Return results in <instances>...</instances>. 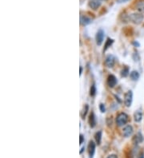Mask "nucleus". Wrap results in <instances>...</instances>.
Here are the masks:
<instances>
[{
    "label": "nucleus",
    "mask_w": 144,
    "mask_h": 158,
    "mask_svg": "<svg viewBox=\"0 0 144 158\" xmlns=\"http://www.w3.org/2000/svg\"><path fill=\"white\" fill-rule=\"evenodd\" d=\"M106 158H118V156L115 154H111V155H109Z\"/></svg>",
    "instance_id": "nucleus-22"
},
{
    "label": "nucleus",
    "mask_w": 144,
    "mask_h": 158,
    "mask_svg": "<svg viewBox=\"0 0 144 158\" xmlns=\"http://www.w3.org/2000/svg\"><path fill=\"white\" fill-rule=\"evenodd\" d=\"M117 84V79L114 75H109L108 78H107V85L110 87L113 88L116 86Z\"/></svg>",
    "instance_id": "nucleus-6"
},
{
    "label": "nucleus",
    "mask_w": 144,
    "mask_h": 158,
    "mask_svg": "<svg viewBox=\"0 0 144 158\" xmlns=\"http://www.w3.org/2000/svg\"><path fill=\"white\" fill-rule=\"evenodd\" d=\"M87 110H88V106H87V105H85V106H84V110H83V112H82V118L85 117L86 113H87Z\"/></svg>",
    "instance_id": "nucleus-19"
},
{
    "label": "nucleus",
    "mask_w": 144,
    "mask_h": 158,
    "mask_svg": "<svg viewBox=\"0 0 144 158\" xmlns=\"http://www.w3.org/2000/svg\"><path fill=\"white\" fill-rule=\"evenodd\" d=\"M129 74V69L127 67H125L121 71V75L122 77H127Z\"/></svg>",
    "instance_id": "nucleus-17"
},
{
    "label": "nucleus",
    "mask_w": 144,
    "mask_h": 158,
    "mask_svg": "<svg viewBox=\"0 0 144 158\" xmlns=\"http://www.w3.org/2000/svg\"><path fill=\"white\" fill-rule=\"evenodd\" d=\"M95 152V144L94 141H90V144L88 145V152H89V156L91 158L93 157Z\"/></svg>",
    "instance_id": "nucleus-8"
},
{
    "label": "nucleus",
    "mask_w": 144,
    "mask_h": 158,
    "mask_svg": "<svg viewBox=\"0 0 144 158\" xmlns=\"http://www.w3.org/2000/svg\"><path fill=\"white\" fill-rule=\"evenodd\" d=\"M112 43H113V40H112V39H110V38H108V39H107V42H106V46H105V50H106V49L108 48V46H110Z\"/></svg>",
    "instance_id": "nucleus-20"
},
{
    "label": "nucleus",
    "mask_w": 144,
    "mask_h": 158,
    "mask_svg": "<svg viewBox=\"0 0 144 158\" xmlns=\"http://www.w3.org/2000/svg\"><path fill=\"white\" fill-rule=\"evenodd\" d=\"M82 68L80 67V74H82Z\"/></svg>",
    "instance_id": "nucleus-25"
},
{
    "label": "nucleus",
    "mask_w": 144,
    "mask_h": 158,
    "mask_svg": "<svg viewBox=\"0 0 144 158\" xmlns=\"http://www.w3.org/2000/svg\"><path fill=\"white\" fill-rule=\"evenodd\" d=\"M134 121H135L136 122L141 121V120H142V112L137 111V112L134 113Z\"/></svg>",
    "instance_id": "nucleus-14"
},
{
    "label": "nucleus",
    "mask_w": 144,
    "mask_h": 158,
    "mask_svg": "<svg viewBox=\"0 0 144 158\" xmlns=\"http://www.w3.org/2000/svg\"><path fill=\"white\" fill-rule=\"evenodd\" d=\"M138 158H144V154H143V153H142V154L140 155V156H139Z\"/></svg>",
    "instance_id": "nucleus-24"
},
{
    "label": "nucleus",
    "mask_w": 144,
    "mask_h": 158,
    "mask_svg": "<svg viewBox=\"0 0 144 158\" xmlns=\"http://www.w3.org/2000/svg\"><path fill=\"white\" fill-rule=\"evenodd\" d=\"M83 140H84V139H83V136L81 134V135H80V142H79V143H80V145H81V144L83 142Z\"/></svg>",
    "instance_id": "nucleus-23"
},
{
    "label": "nucleus",
    "mask_w": 144,
    "mask_h": 158,
    "mask_svg": "<svg viewBox=\"0 0 144 158\" xmlns=\"http://www.w3.org/2000/svg\"><path fill=\"white\" fill-rule=\"evenodd\" d=\"M136 9L140 13H144V0H141V1L138 2L136 4Z\"/></svg>",
    "instance_id": "nucleus-11"
},
{
    "label": "nucleus",
    "mask_w": 144,
    "mask_h": 158,
    "mask_svg": "<svg viewBox=\"0 0 144 158\" xmlns=\"http://www.w3.org/2000/svg\"><path fill=\"white\" fill-rule=\"evenodd\" d=\"M132 100H133V93L132 91H128L125 93L124 95V104L126 105L127 107H130L132 103Z\"/></svg>",
    "instance_id": "nucleus-3"
},
{
    "label": "nucleus",
    "mask_w": 144,
    "mask_h": 158,
    "mask_svg": "<svg viewBox=\"0 0 144 158\" xmlns=\"http://www.w3.org/2000/svg\"><path fill=\"white\" fill-rule=\"evenodd\" d=\"M129 18L132 22H134L135 24H140L143 21L144 16L142 15V13H134L130 15Z\"/></svg>",
    "instance_id": "nucleus-2"
},
{
    "label": "nucleus",
    "mask_w": 144,
    "mask_h": 158,
    "mask_svg": "<svg viewBox=\"0 0 144 158\" xmlns=\"http://www.w3.org/2000/svg\"><path fill=\"white\" fill-rule=\"evenodd\" d=\"M103 38H104V32L103 30H99L96 34V43L99 46L102 45L103 42Z\"/></svg>",
    "instance_id": "nucleus-7"
},
{
    "label": "nucleus",
    "mask_w": 144,
    "mask_h": 158,
    "mask_svg": "<svg viewBox=\"0 0 144 158\" xmlns=\"http://www.w3.org/2000/svg\"><path fill=\"white\" fill-rule=\"evenodd\" d=\"M100 110H101L102 113H104V112H105V106H104L103 104H101V105H100Z\"/></svg>",
    "instance_id": "nucleus-21"
},
{
    "label": "nucleus",
    "mask_w": 144,
    "mask_h": 158,
    "mask_svg": "<svg viewBox=\"0 0 144 158\" xmlns=\"http://www.w3.org/2000/svg\"><path fill=\"white\" fill-rule=\"evenodd\" d=\"M142 141H143V137H142V135L140 133H138V134L137 135H135V137H134V141L135 144H139V143H141Z\"/></svg>",
    "instance_id": "nucleus-13"
},
{
    "label": "nucleus",
    "mask_w": 144,
    "mask_h": 158,
    "mask_svg": "<svg viewBox=\"0 0 144 158\" xmlns=\"http://www.w3.org/2000/svg\"><path fill=\"white\" fill-rule=\"evenodd\" d=\"M91 22V19L90 18H88L87 16L85 15H81L80 16V23L83 26L88 25Z\"/></svg>",
    "instance_id": "nucleus-10"
},
{
    "label": "nucleus",
    "mask_w": 144,
    "mask_h": 158,
    "mask_svg": "<svg viewBox=\"0 0 144 158\" xmlns=\"http://www.w3.org/2000/svg\"><path fill=\"white\" fill-rule=\"evenodd\" d=\"M101 5V3L99 0H91L89 2V7L93 9V10H96L98 9Z\"/></svg>",
    "instance_id": "nucleus-9"
},
{
    "label": "nucleus",
    "mask_w": 144,
    "mask_h": 158,
    "mask_svg": "<svg viewBox=\"0 0 144 158\" xmlns=\"http://www.w3.org/2000/svg\"><path fill=\"white\" fill-rule=\"evenodd\" d=\"M95 141H96L97 144L99 145L100 142H101V139H102V132L101 131L97 132V133L95 134Z\"/></svg>",
    "instance_id": "nucleus-16"
},
{
    "label": "nucleus",
    "mask_w": 144,
    "mask_h": 158,
    "mask_svg": "<svg viewBox=\"0 0 144 158\" xmlns=\"http://www.w3.org/2000/svg\"><path fill=\"white\" fill-rule=\"evenodd\" d=\"M115 62V58L113 55H108L106 58L105 60V65L108 67V68H112L114 65Z\"/></svg>",
    "instance_id": "nucleus-4"
},
{
    "label": "nucleus",
    "mask_w": 144,
    "mask_h": 158,
    "mask_svg": "<svg viewBox=\"0 0 144 158\" xmlns=\"http://www.w3.org/2000/svg\"><path fill=\"white\" fill-rule=\"evenodd\" d=\"M128 121V116L125 113H119L116 117V123L119 126H123L125 125Z\"/></svg>",
    "instance_id": "nucleus-1"
},
{
    "label": "nucleus",
    "mask_w": 144,
    "mask_h": 158,
    "mask_svg": "<svg viewBox=\"0 0 144 158\" xmlns=\"http://www.w3.org/2000/svg\"><path fill=\"white\" fill-rule=\"evenodd\" d=\"M89 123H90V125L91 127H95V115H94L93 113H91V115H90Z\"/></svg>",
    "instance_id": "nucleus-15"
},
{
    "label": "nucleus",
    "mask_w": 144,
    "mask_h": 158,
    "mask_svg": "<svg viewBox=\"0 0 144 158\" xmlns=\"http://www.w3.org/2000/svg\"><path fill=\"white\" fill-rule=\"evenodd\" d=\"M95 93H96V90H95V86H92L91 88V91H90V95L91 96H95Z\"/></svg>",
    "instance_id": "nucleus-18"
},
{
    "label": "nucleus",
    "mask_w": 144,
    "mask_h": 158,
    "mask_svg": "<svg viewBox=\"0 0 144 158\" xmlns=\"http://www.w3.org/2000/svg\"><path fill=\"white\" fill-rule=\"evenodd\" d=\"M130 77H131V78L132 79L133 81H137L138 79L139 78V73H138V71L134 70L130 73Z\"/></svg>",
    "instance_id": "nucleus-12"
},
{
    "label": "nucleus",
    "mask_w": 144,
    "mask_h": 158,
    "mask_svg": "<svg viewBox=\"0 0 144 158\" xmlns=\"http://www.w3.org/2000/svg\"><path fill=\"white\" fill-rule=\"evenodd\" d=\"M102 1H106V0H102Z\"/></svg>",
    "instance_id": "nucleus-26"
},
{
    "label": "nucleus",
    "mask_w": 144,
    "mask_h": 158,
    "mask_svg": "<svg viewBox=\"0 0 144 158\" xmlns=\"http://www.w3.org/2000/svg\"><path fill=\"white\" fill-rule=\"evenodd\" d=\"M123 134L125 137H129L133 134V128L131 125H127L123 129Z\"/></svg>",
    "instance_id": "nucleus-5"
}]
</instances>
